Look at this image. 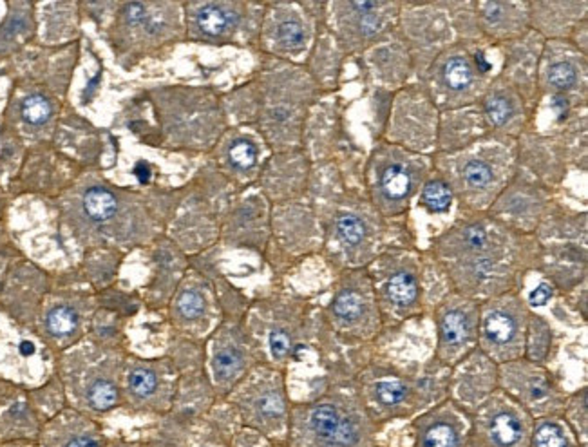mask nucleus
Returning a JSON list of instances; mask_svg holds the SVG:
<instances>
[{
    "mask_svg": "<svg viewBox=\"0 0 588 447\" xmlns=\"http://www.w3.org/2000/svg\"><path fill=\"white\" fill-rule=\"evenodd\" d=\"M67 447H98V444L91 440V438H76Z\"/></svg>",
    "mask_w": 588,
    "mask_h": 447,
    "instance_id": "de8ad7c7",
    "label": "nucleus"
},
{
    "mask_svg": "<svg viewBox=\"0 0 588 447\" xmlns=\"http://www.w3.org/2000/svg\"><path fill=\"white\" fill-rule=\"evenodd\" d=\"M530 308L521 292L504 293L479 303L478 349L499 364L525 355V335Z\"/></svg>",
    "mask_w": 588,
    "mask_h": 447,
    "instance_id": "9d476101",
    "label": "nucleus"
},
{
    "mask_svg": "<svg viewBox=\"0 0 588 447\" xmlns=\"http://www.w3.org/2000/svg\"><path fill=\"white\" fill-rule=\"evenodd\" d=\"M552 348V328L549 321L532 310L527 321V335H525V355L523 358L536 364H545Z\"/></svg>",
    "mask_w": 588,
    "mask_h": 447,
    "instance_id": "7c9ffc66",
    "label": "nucleus"
},
{
    "mask_svg": "<svg viewBox=\"0 0 588 447\" xmlns=\"http://www.w3.org/2000/svg\"><path fill=\"white\" fill-rule=\"evenodd\" d=\"M498 388L514 398L532 418L563 415L569 397L543 364L530 363L523 357L499 364Z\"/></svg>",
    "mask_w": 588,
    "mask_h": 447,
    "instance_id": "2eb2a0df",
    "label": "nucleus"
},
{
    "mask_svg": "<svg viewBox=\"0 0 588 447\" xmlns=\"http://www.w3.org/2000/svg\"><path fill=\"white\" fill-rule=\"evenodd\" d=\"M387 219L382 218L366 194L344 196L331 219V238L348 270L366 268L384 250Z\"/></svg>",
    "mask_w": 588,
    "mask_h": 447,
    "instance_id": "0eeeda50",
    "label": "nucleus"
},
{
    "mask_svg": "<svg viewBox=\"0 0 588 447\" xmlns=\"http://www.w3.org/2000/svg\"><path fill=\"white\" fill-rule=\"evenodd\" d=\"M554 192L518 167V172L498 196L487 214L516 232L534 236L554 203Z\"/></svg>",
    "mask_w": 588,
    "mask_h": 447,
    "instance_id": "a211bd4d",
    "label": "nucleus"
},
{
    "mask_svg": "<svg viewBox=\"0 0 588 447\" xmlns=\"http://www.w3.org/2000/svg\"><path fill=\"white\" fill-rule=\"evenodd\" d=\"M147 13H145V5L144 4H129L127 5V20L131 24H139L144 22Z\"/></svg>",
    "mask_w": 588,
    "mask_h": 447,
    "instance_id": "a18cd8bd",
    "label": "nucleus"
},
{
    "mask_svg": "<svg viewBox=\"0 0 588 447\" xmlns=\"http://www.w3.org/2000/svg\"><path fill=\"white\" fill-rule=\"evenodd\" d=\"M190 25L196 35L210 42L232 38L239 30L245 4H230V2H199L190 4Z\"/></svg>",
    "mask_w": 588,
    "mask_h": 447,
    "instance_id": "cd10ccee",
    "label": "nucleus"
},
{
    "mask_svg": "<svg viewBox=\"0 0 588 447\" xmlns=\"http://www.w3.org/2000/svg\"><path fill=\"white\" fill-rule=\"evenodd\" d=\"M424 259L413 247L387 244L366 266L382 324L398 326L422 313Z\"/></svg>",
    "mask_w": 588,
    "mask_h": 447,
    "instance_id": "39448f33",
    "label": "nucleus"
},
{
    "mask_svg": "<svg viewBox=\"0 0 588 447\" xmlns=\"http://www.w3.org/2000/svg\"><path fill=\"white\" fill-rule=\"evenodd\" d=\"M131 389L139 397H148L158 386V378L150 369H134L129 378Z\"/></svg>",
    "mask_w": 588,
    "mask_h": 447,
    "instance_id": "37998d69",
    "label": "nucleus"
},
{
    "mask_svg": "<svg viewBox=\"0 0 588 447\" xmlns=\"http://www.w3.org/2000/svg\"><path fill=\"white\" fill-rule=\"evenodd\" d=\"M478 107L490 135L518 139L527 130H532L534 113L518 89L499 75L489 82Z\"/></svg>",
    "mask_w": 588,
    "mask_h": 447,
    "instance_id": "6ab92c4d",
    "label": "nucleus"
},
{
    "mask_svg": "<svg viewBox=\"0 0 588 447\" xmlns=\"http://www.w3.org/2000/svg\"><path fill=\"white\" fill-rule=\"evenodd\" d=\"M490 135L478 104L462 109L440 111L436 152H456Z\"/></svg>",
    "mask_w": 588,
    "mask_h": 447,
    "instance_id": "bb28decb",
    "label": "nucleus"
},
{
    "mask_svg": "<svg viewBox=\"0 0 588 447\" xmlns=\"http://www.w3.org/2000/svg\"><path fill=\"white\" fill-rule=\"evenodd\" d=\"M268 346H270V353L275 360H284L286 357H290L293 352V343H292V335L282 328H275L270 332L268 335Z\"/></svg>",
    "mask_w": 588,
    "mask_h": 447,
    "instance_id": "79ce46f5",
    "label": "nucleus"
},
{
    "mask_svg": "<svg viewBox=\"0 0 588 447\" xmlns=\"http://www.w3.org/2000/svg\"><path fill=\"white\" fill-rule=\"evenodd\" d=\"M588 2H529L530 31L543 40H569L588 19Z\"/></svg>",
    "mask_w": 588,
    "mask_h": 447,
    "instance_id": "a878e982",
    "label": "nucleus"
},
{
    "mask_svg": "<svg viewBox=\"0 0 588 447\" xmlns=\"http://www.w3.org/2000/svg\"><path fill=\"white\" fill-rule=\"evenodd\" d=\"M445 388V397L471 415L498 389V364L476 348L449 368Z\"/></svg>",
    "mask_w": 588,
    "mask_h": 447,
    "instance_id": "aec40b11",
    "label": "nucleus"
},
{
    "mask_svg": "<svg viewBox=\"0 0 588 447\" xmlns=\"http://www.w3.org/2000/svg\"><path fill=\"white\" fill-rule=\"evenodd\" d=\"M116 400H118V391L107 380H98V382H94L91 386L89 402L93 404V408L105 411V409L113 408Z\"/></svg>",
    "mask_w": 588,
    "mask_h": 447,
    "instance_id": "a19ab883",
    "label": "nucleus"
},
{
    "mask_svg": "<svg viewBox=\"0 0 588 447\" xmlns=\"http://www.w3.org/2000/svg\"><path fill=\"white\" fill-rule=\"evenodd\" d=\"M587 388H581L574 395L567 397V404L563 409V420L569 424L572 429L574 437L578 438V442L587 447L588 438V400H587Z\"/></svg>",
    "mask_w": 588,
    "mask_h": 447,
    "instance_id": "473e14b6",
    "label": "nucleus"
},
{
    "mask_svg": "<svg viewBox=\"0 0 588 447\" xmlns=\"http://www.w3.org/2000/svg\"><path fill=\"white\" fill-rule=\"evenodd\" d=\"M543 42L545 40L538 33L529 31L521 38L501 45L505 58L504 67L498 71V75L507 80L523 96L534 113V118L538 111V65Z\"/></svg>",
    "mask_w": 588,
    "mask_h": 447,
    "instance_id": "5701e85b",
    "label": "nucleus"
},
{
    "mask_svg": "<svg viewBox=\"0 0 588 447\" xmlns=\"http://www.w3.org/2000/svg\"><path fill=\"white\" fill-rule=\"evenodd\" d=\"M207 310V303L201 293L196 290H185L178 299V313L187 321H198Z\"/></svg>",
    "mask_w": 588,
    "mask_h": 447,
    "instance_id": "58836bf2",
    "label": "nucleus"
},
{
    "mask_svg": "<svg viewBox=\"0 0 588 447\" xmlns=\"http://www.w3.org/2000/svg\"><path fill=\"white\" fill-rule=\"evenodd\" d=\"M20 352L24 353V355H31V353L35 352V348H33V344L31 343H22V346H20Z\"/></svg>",
    "mask_w": 588,
    "mask_h": 447,
    "instance_id": "09e8293b",
    "label": "nucleus"
},
{
    "mask_svg": "<svg viewBox=\"0 0 588 447\" xmlns=\"http://www.w3.org/2000/svg\"><path fill=\"white\" fill-rule=\"evenodd\" d=\"M529 447H583L563 417L534 418Z\"/></svg>",
    "mask_w": 588,
    "mask_h": 447,
    "instance_id": "c85d7f7f",
    "label": "nucleus"
},
{
    "mask_svg": "<svg viewBox=\"0 0 588 447\" xmlns=\"http://www.w3.org/2000/svg\"><path fill=\"white\" fill-rule=\"evenodd\" d=\"M118 209V201L111 194L109 190L102 189V187H93L85 192L84 196V210L85 214L89 216L96 223H104L109 221Z\"/></svg>",
    "mask_w": 588,
    "mask_h": 447,
    "instance_id": "c9c22d12",
    "label": "nucleus"
},
{
    "mask_svg": "<svg viewBox=\"0 0 588 447\" xmlns=\"http://www.w3.org/2000/svg\"><path fill=\"white\" fill-rule=\"evenodd\" d=\"M330 315L337 330L357 343H368L382 332L376 295L366 268L348 270L331 299Z\"/></svg>",
    "mask_w": 588,
    "mask_h": 447,
    "instance_id": "4468645a",
    "label": "nucleus"
},
{
    "mask_svg": "<svg viewBox=\"0 0 588 447\" xmlns=\"http://www.w3.org/2000/svg\"><path fill=\"white\" fill-rule=\"evenodd\" d=\"M396 33L420 76L445 47L458 42L444 2H402Z\"/></svg>",
    "mask_w": 588,
    "mask_h": 447,
    "instance_id": "ddd939ff",
    "label": "nucleus"
},
{
    "mask_svg": "<svg viewBox=\"0 0 588 447\" xmlns=\"http://www.w3.org/2000/svg\"><path fill=\"white\" fill-rule=\"evenodd\" d=\"M431 172L433 156L416 154L381 138L366 159L362 185L370 203L389 221L407 214Z\"/></svg>",
    "mask_w": 588,
    "mask_h": 447,
    "instance_id": "7ed1b4c3",
    "label": "nucleus"
},
{
    "mask_svg": "<svg viewBox=\"0 0 588 447\" xmlns=\"http://www.w3.org/2000/svg\"><path fill=\"white\" fill-rule=\"evenodd\" d=\"M532 426L529 413L498 388L471 413L469 447H529Z\"/></svg>",
    "mask_w": 588,
    "mask_h": 447,
    "instance_id": "f3484780",
    "label": "nucleus"
},
{
    "mask_svg": "<svg viewBox=\"0 0 588 447\" xmlns=\"http://www.w3.org/2000/svg\"><path fill=\"white\" fill-rule=\"evenodd\" d=\"M433 169L464 214H485L518 172V139L487 135L456 152H435Z\"/></svg>",
    "mask_w": 588,
    "mask_h": 447,
    "instance_id": "f03ea898",
    "label": "nucleus"
},
{
    "mask_svg": "<svg viewBox=\"0 0 588 447\" xmlns=\"http://www.w3.org/2000/svg\"><path fill=\"white\" fill-rule=\"evenodd\" d=\"M436 332L435 358L442 368H453L478 348L479 303L451 290L433 313Z\"/></svg>",
    "mask_w": 588,
    "mask_h": 447,
    "instance_id": "dca6fc26",
    "label": "nucleus"
},
{
    "mask_svg": "<svg viewBox=\"0 0 588 447\" xmlns=\"http://www.w3.org/2000/svg\"><path fill=\"white\" fill-rule=\"evenodd\" d=\"M134 172H136V176H138V179L142 181V183H147L148 178H150V167H148L145 161H139V163L136 165Z\"/></svg>",
    "mask_w": 588,
    "mask_h": 447,
    "instance_id": "49530a36",
    "label": "nucleus"
},
{
    "mask_svg": "<svg viewBox=\"0 0 588 447\" xmlns=\"http://www.w3.org/2000/svg\"><path fill=\"white\" fill-rule=\"evenodd\" d=\"M496 75L484 40H458L427 65L420 85L438 111L462 109L478 104Z\"/></svg>",
    "mask_w": 588,
    "mask_h": 447,
    "instance_id": "20e7f679",
    "label": "nucleus"
},
{
    "mask_svg": "<svg viewBox=\"0 0 588 447\" xmlns=\"http://www.w3.org/2000/svg\"><path fill=\"white\" fill-rule=\"evenodd\" d=\"M357 393L376 426L411 417L433 400L425 378L405 377L382 366H368L357 375Z\"/></svg>",
    "mask_w": 588,
    "mask_h": 447,
    "instance_id": "6e6552de",
    "label": "nucleus"
},
{
    "mask_svg": "<svg viewBox=\"0 0 588 447\" xmlns=\"http://www.w3.org/2000/svg\"><path fill=\"white\" fill-rule=\"evenodd\" d=\"M259 150L252 139L238 138L228 145L227 163L238 172H248L258 165Z\"/></svg>",
    "mask_w": 588,
    "mask_h": 447,
    "instance_id": "e433bc0d",
    "label": "nucleus"
},
{
    "mask_svg": "<svg viewBox=\"0 0 588 447\" xmlns=\"http://www.w3.org/2000/svg\"><path fill=\"white\" fill-rule=\"evenodd\" d=\"M366 65L368 75L381 84L384 91L391 95L407 85L411 73H413V60L404 40L395 33L381 44L373 45L364 55H361Z\"/></svg>",
    "mask_w": 588,
    "mask_h": 447,
    "instance_id": "393cba45",
    "label": "nucleus"
},
{
    "mask_svg": "<svg viewBox=\"0 0 588 447\" xmlns=\"http://www.w3.org/2000/svg\"><path fill=\"white\" fill-rule=\"evenodd\" d=\"M587 69V55L569 40H545L538 65V104L549 98L585 109Z\"/></svg>",
    "mask_w": 588,
    "mask_h": 447,
    "instance_id": "f8f14e48",
    "label": "nucleus"
},
{
    "mask_svg": "<svg viewBox=\"0 0 588 447\" xmlns=\"http://www.w3.org/2000/svg\"><path fill=\"white\" fill-rule=\"evenodd\" d=\"M248 408H250V413H252L253 417L264 424L282 422L284 415H286L284 395H282L281 388L277 384L264 386L261 391L253 393L252 397H250Z\"/></svg>",
    "mask_w": 588,
    "mask_h": 447,
    "instance_id": "2f4dec72",
    "label": "nucleus"
},
{
    "mask_svg": "<svg viewBox=\"0 0 588 447\" xmlns=\"http://www.w3.org/2000/svg\"><path fill=\"white\" fill-rule=\"evenodd\" d=\"M214 377L219 384H230L245 369V353L236 344L221 346L212 358Z\"/></svg>",
    "mask_w": 588,
    "mask_h": 447,
    "instance_id": "72a5a7b5",
    "label": "nucleus"
},
{
    "mask_svg": "<svg viewBox=\"0 0 588 447\" xmlns=\"http://www.w3.org/2000/svg\"><path fill=\"white\" fill-rule=\"evenodd\" d=\"M302 431L313 447H376V426L357 389L339 391L302 413Z\"/></svg>",
    "mask_w": 588,
    "mask_h": 447,
    "instance_id": "423d86ee",
    "label": "nucleus"
},
{
    "mask_svg": "<svg viewBox=\"0 0 588 447\" xmlns=\"http://www.w3.org/2000/svg\"><path fill=\"white\" fill-rule=\"evenodd\" d=\"M569 161V150L561 136L527 130L518 138V167L552 192L567 176Z\"/></svg>",
    "mask_w": 588,
    "mask_h": 447,
    "instance_id": "412c9836",
    "label": "nucleus"
},
{
    "mask_svg": "<svg viewBox=\"0 0 588 447\" xmlns=\"http://www.w3.org/2000/svg\"><path fill=\"white\" fill-rule=\"evenodd\" d=\"M455 201V194H453L449 183L440 174H436L435 169H433L429 178L425 179L424 185L418 190V196H416L418 207L431 216H444L449 214Z\"/></svg>",
    "mask_w": 588,
    "mask_h": 447,
    "instance_id": "c756f323",
    "label": "nucleus"
},
{
    "mask_svg": "<svg viewBox=\"0 0 588 447\" xmlns=\"http://www.w3.org/2000/svg\"><path fill=\"white\" fill-rule=\"evenodd\" d=\"M402 2L359 0L331 4L335 19L337 42L344 55H364L373 45L381 44L398 30Z\"/></svg>",
    "mask_w": 588,
    "mask_h": 447,
    "instance_id": "9b49d317",
    "label": "nucleus"
},
{
    "mask_svg": "<svg viewBox=\"0 0 588 447\" xmlns=\"http://www.w3.org/2000/svg\"><path fill=\"white\" fill-rule=\"evenodd\" d=\"M51 116V105L44 96L33 95L24 100L22 104V118L31 125H40L47 122Z\"/></svg>",
    "mask_w": 588,
    "mask_h": 447,
    "instance_id": "ea45409f",
    "label": "nucleus"
},
{
    "mask_svg": "<svg viewBox=\"0 0 588 447\" xmlns=\"http://www.w3.org/2000/svg\"><path fill=\"white\" fill-rule=\"evenodd\" d=\"M273 40H275L277 47L286 53L301 51L308 42L306 25L293 15L282 16L273 30Z\"/></svg>",
    "mask_w": 588,
    "mask_h": 447,
    "instance_id": "f704fd0d",
    "label": "nucleus"
},
{
    "mask_svg": "<svg viewBox=\"0 0 588 447\" xmlns=\"http://www.w3.org/2000/svg\"><path fill=\"white\" fill-rule=\"evenodd\" d=\"M476 24L489 45H501L521 38L530 31L529 2H475Z\"/></svg>",
    "mask_w": 588,
    "mask_h": 447,
    "instance_id": "b1692460",
    "label": "nucleus"
},
{
    "mask_svg": "<svg viewBox=\"0 0 588 447\" xmlns=\"http://www.w3.org/2000/svg\"><path fill=\"white\" fill-rule=\"evenodd\" d=\"M538 239L516 232L493 216L464 214L431 243V259L453 290L478 303L516 292L523 275L538 270Z\"/></svg>",
    "mask_w": 588,
    "mask_h": 447,
    "instance_id": "f257e3e1",
    "label": "nucleus"
},
{
    "mask_svg": "<svg viewBox=\"0 0 588 447\" xmlns=\"http://www.w3.org/2000/svg\"><path fill=\"white\" fill-rule=\"evenodd\" d=\"M76 324H78V315L67 306H58L47 317V330L56 337L69 335L71 332H74Z\"/></svg>",
    "mask_w": 588,
    "mask_h": 447,
    "instance_id": "4c0bfd02",
    "label": "nucleus"
},
{
    "mask_svg": "<svg viewBox=\"0 0 588 447\" xmlns=\"http://www.w3.org/2000/svg\"><path fill=\"white\" fill-rule=\"evenodd\" d=\"M440 111L420 84H407L391 95L384 136L389 144L416 154L436 152Z\"/></svg>",
    "mask_w": 588,
    "mask_h": 447,
    "instance_id": "1a4fd4ad",
    "label": "nucleus"
},
{
    "mask_svg": "<svg viewBox=\"0 0 588 447\" xmlns=\"http://www.w3.org/2000/svg\"><path fill=\"white\" fill-rule=\"evenodd\" d=\"M554 292H556V288H554L549 281H545V283L539 284L538 288H534L532 292L529 293V297H527L525 303H527L529 308L530 306H545V304L554 297Z\"/></svg>",
    "mask_w": 588,
    "mask_h": 447,
    "instance_id": "c03bdc74",
    "label": "nucleus"
},
{
    "mask_svg": "<svg viewBox=\"0 0 588 447\" xmlns=\"http://www.w3.org/2000/svg\"><path fill=\"white\" fill-rule=\"evenodd\" d=\"M415 447H469L471 415L445 397L413 420Z\"/></svg>",
    "mask_w": 588,
    "mask_h": 447,
    "instance_id": "4be33fe9",
    "label": "nucleus"
}]
</instances>
